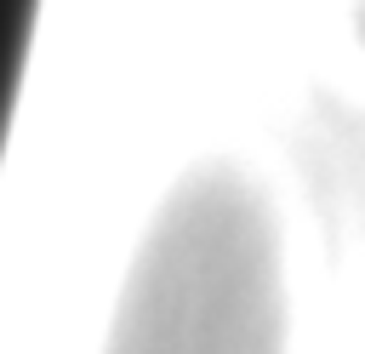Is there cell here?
<instances>
[{"instance_id":"cell-1","label":"cell","mask_w":365,"mask_h":354,"mask_svg":"<svg viewBox=\"0 0 365 354\" xmlns=\"http://www.w3.org/2000/svg\"><path fill=\"white\" fill-rule=\"evenodd\" d=\"M285 251L262 188L194 171L137 246L103 354H285Z\"/></svg>"}]
</instances>
